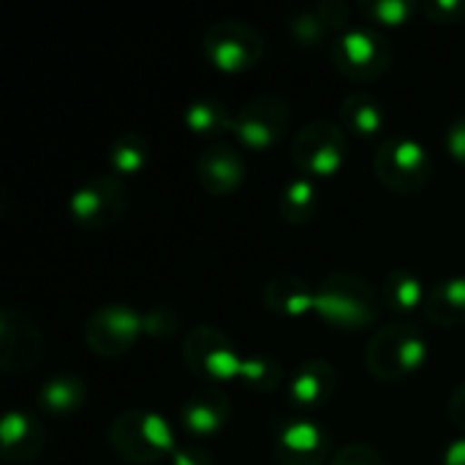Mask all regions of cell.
Masks as SVG:
<instances>
[{"label":"cell","mask_w":465,"mask_h":465,"mask_svg":"<svg viewBox=\"0 0 465 465\" xmlns=\"http://www.w3.org/2000/svg\"><path fill=\"white\" fill-rule=\"evenodd\" d=\"M384 297L354 272H332L316 286V316L338 332H362L381 319Z\"/></svg>","instance_id":"6da1fadb"},{"label":"cell","mask_w":465,"mask_h":465,"mask_svg":"<svg viewBox=\"0 0 465 465\" xmlns=\"http://www.w3.org/2000/svg\"><path fill=\"white\" fill-rule=\"evenodd\" d=\"M109 447L128 463L153 465L172 458L180 444L163 414L131 409L109 422Z\"/></svg>","instance_id":"7a4b0ae2"},{"label":"cell","mask_w":465,"mask_h":465,"mask_svg":"<svg viewBox=\"0 0 465 465\" xmlns=\"http://www.w3.org/2000/svg\"><path fill=\"white\" fill-rule=\"evenodd\" d=\"M428 362V338L411 322H392L379 327L365 349V368L381 381L406 379Z\"/></svg>","instance_id":"3957f363"},{"label":"cell","mask_w":465,"mask_h":465,"mask_svg":"<svg viewBox=\"0 0 465 465\" xmlns=\"http://www.w3.org/2000/svg\"><path fill=\"white\" fill-rule=\"evenodd\" d=\"M373 172L379 183L395 193H420L433 177V158L428 147L406 134L384 139L373 153Z\"/></svg>","instance_id":"277c9868"},{"label":"cell","mask_w":465,"mask_h":465,"mask_svg":"<svg viewBox=\"0 0 465 465\" xmlns=\"http://www.w3.org/2000/svg\"><path fill=\"white\" fill-rule=\"evenodd\" d=\"M292 161L311 180H330L341 174L349 163V136L346 128L332 120H311L302 125L292 142Z\"/></svg>","instance_id":"5b68a950"},{"label":"cell","mask_w":465,"mask_h":465,"mask_svg":"<svg viewBox=\"0 0 465 465\" xmlns=\"http://www.w3.org/2000/svg\"><path fill=\"white\" fill-rule=\"evenodd\" d=\"M395 52L384 33L371 25H351L332 41V65L351 82H373L392 68Z\"/></svg>","instance_id":"8992f818"},{"label":"cell","mask_w":465,"mask_h":465,"mask_svg":"<svg viewBox=\"0 0 465 465\" xmlns=\"http://www.w3.org/2000/svg\"><path fill=\"white\" fill-rule=\"evenodd\" d=\"M292 123V106L281 95L264 93L251 101H245L232 114V134L240 142V147L251 153H267L272 150Z\"/></svg>","instance_id":"52a82bcc"},{"label":"cell","mask_w":465,"mask_h":465,"mask_svg":"<svg viewBox=\"0 0 465 465\" xmlns=\"http://www.w3.org/2000/svg\"><path fill=\"white\" fill-rule=\"evenodd\" d=\"M202 49L218 71L242 74L264 57V38L242 19H221L207 27Z\"/></svg>","instance_id":"ba28073f"},{"label":"cell","mask_w":465,"mask_h":465,"mask_svg":"<svg viewBox=\"0 0 465 465\" xmlns=\"http://www.w3.org/2000/svg\"><path fill=\"white\" fill-rule=\"evenodd\" d=\"M128 210V188L114 174H95L68 199V215L79 229L101 232L123 221Z\"/></svg>","instance_id":"9c48e42d"},{"label":"cell","mask_w":465,"mask_h":465,"mask_svg":"<svg viewBox=\"0 0 465 465\" xmlns=\"http://www.w3.org/2000/svg\"><path fill=\"white\" fill-rule=\"evenodd\" d=\"M242 357L234 343L218 330V327H210V324H202V327H193L185 341H183V360L185 365L213 381V384H226V381H237L240 379V365H242Z\"/></svg>","instance_id":"30bf717a"},{"label":"cell","mask_w":465,"mask_h":465,"mask_svg":"<svg viewBox=\"0 0 465 465\" xmlns=\"http://www.w3.org/2000/svg\"><path fill=\"white\" fill-rule=\"evenodd\" d=\"M139 335H144L142 313L123 302H109L95 308L84 324V343L90 346L93 354L106 360H117L128 354L136 346Z\"/></svg>","instance_id":"8fae6325"},{"label":"cell","mask_w":465,"mask_h":465,"mask_svg":"<svg viewBox=\"0 0 465 465\" xmlns=\"http://www.w3.org/2000/svg\"><path fill=\"white\" fill-rule=\"evenodd\" d=\"M44 360V335L19 308L0 311V368L5 376H25Z\"/></svg>","instance_id":"7c38bea8"},{"label":"cell","mask_w":465,"mask_h":465,"mask_svg":"<svg viewBox=\"0 0 465 465\" xmlns=\"http://www.w3.org/2000/svg\"><path fill=\"white\" fill-rule=\"evenodd\" d=\"M330 458V430L319 417L292 414L275 430L278 465H324Z\"/></svg>","instance_id":"4fadbf2b"},{"label":"cell","mask_w":465,"mask_h":465,"mask_svg":"<svg viewBox=\"0 0 465 465\" xmlns=\"http://www.w3.org/2000/svg\"><path fill=\"white\" fill-rule=\"evenodd\" d=\"M338 392V371L327 360H305L286 384V398L294 414L316 417Z\"/></svg>","instance_id":"5bb4252c"},{"label":"cell","mask_w":465,"mask_h":465,"mask_svg":"<svg viewBox=\"0 0 465 465\" xmlns=\"http://www.w3.org/2000/svg\"><path fill=\"white\" fill-rule=\"evenodd\" d=\"M0 447L5 463L22 465L35 460L46 447L44 420L25 409H8L0 422Z\"/></svg>","instance_id":"9a60e30c"},{"label":"cell","mask_w":465,"mask_h":465,"mask_svg":"<svg viewBox=\"0 0 465 465\" xmlns=\"http://www.w3.org/2000/svg\"><path fill=\"white\" fill-rule=\"evenodd\" d=\"M196 180L213 196H232L245 183V158L237 147L215 142L196 158Z\"/></svg>","instance_id":"2e32d148"},{"label":"cell","mask_w":465,"mask_h":465,"mask_svg":"<svg viewBox=\"0 0 465 465\" xmlns=\"http://www.w3.org/2000/svg\"><path fill=\"white\" fill-rule=\"evenodd\" d=\"M232 417V403L218 390H199L193 392L180 409V425L193 439H213L218 436Z\"/></svg>","instance_id":"e0dca14e"},{"label":"cell","mask_w":465,"mask_h":465,"mask_svg":"<svg viewBox=\"0 0 465 465\" xmlns=\"http://www.w3.org/2000/svg\"><path fill=\"white\" fill-rule=\"evenodd\" d=\"M262 300L267 311L283 316V319H302L308 313H316V286H311L300 275H275L264 283Z\"/></svg>","instance_id":"ac0fdd59"},{"label":"cell","mask_w":465,"mask_h":465,"mask_svg":"<svg viewBox=\"0 0 465 465\" xmlns=\"http://www.w3.org/2000/svg\"><path fill=\"white\" fill-rule=\"evenodd\" d=\"M87 381L79 373L60 371L38 387L35 406L46 417H74L87 406Z\"/></svg>","instance_id":"d6986e66"},{"label":"cell","mask_w":465,"mask_h":465,"mask_svg":"<svg viewBox=\"0 0 465 465\" xmlns=\"http://www.w3.org/2000/svg\"><path fill=\"white\" fill-rule=\"evenodd\" d=\"M425 319L436 327L465 324V275H452L439 281L425 297Z\"/></svg>","instance_id":"ffe728a7"},{"label":"cell","mask_w":465,"mask_h":465,"mask_svg":"<svg viewBox=\"0 0 465 465\" xmlns=\"http://www.w3.org/2000/svg\"><path fill=\"white\" fill-rule=\"evenodd\" d=\"M341 117H343V128L362 139L379 136L387 128V112L381 101L368 90L349 93L341 104Z\"/></svg>","instance_id":"44dd1931"},{"label":"cell","mask_w":465,"mask_h":465,"mask_svg":"<svg viewBox=\"0 0 465 465\" xmlns=\"http://www.w3.org/2000/svg\"><path fill=\"white\" fill-rule=\"evenodd\" d=\"M106 163H109V172L117 180L142 174L150 166V144H147V139L142 134H136V131H123L109 144Z\"/></svg>","instance_id":"7402d4cb"},{"label":"cell","mask_w":465,"mask_h":465,"mask_svg":"<svg viewBox=\"0 0 465 465\" xmlns=\"http://www.w3.org/2000/svg\"><path fill=\"white\" fill-rule=\"evenodd\" d=\"M381 297H384V305H390L395 313H414L417 308L425 305L428 292L417 272H411L406 267H395L384 278Z\"/></svg>","instance_id":"603a6c76"},{"label":"cell","mask_w":465,"mask_h":465,"mask_svg":"<svg viewBox=\"0 0 465 465\" xmlns=\"http://www.w3.org/2000/svg\"><path fill=\"white\" fill-rule=\"evenodd\" d=\"M316 207H319V188L311 177L289 180L278 196V213L292 226L308 223L316 215Z\"/></svg>","instance_id":"cb8c5ba5"},{"label":"cell","mask_w":465,"mask_h":465,"mask_svg":"<svg viewBox=\"0 0 465 465\" xmlns=\"http://www.w3.org/2000/svg\"><path fill=\"white\" fill-rule=\"evenodd\" d=\"M183 123L193 136H215L232 128V114L218 98H196L185 106Z\"/></svg>","instance_id":"d4e9b609"},{"label":"cell","mask_w":465,"mask_h":465,"mask_svg":"<svg viewBox=\"0 0 465 465\" xmlns=\"http://www.w3.org/2000/svg\"><path fill=\"white\" fill-rule=\"evenodd\" d=\"M240 384L256 392H275L283 384V371L272 357L264 354H245L240 365Z\"/></svg>","instance_id":"484cf974"},{"label":"cell","mask_w":465,"mask_h":465,"mask_svg":"<svg viewBox=\"0 0 465 465\" xmlns=\"http://www.w3.org/2000/svg\"><path fill=\"white\" fill-rule=\"evenodd\" d=\"M420 11V3L414 0H362L360 14L381 27H403L411 22V16Z\"/></svg>","instance_id":"4316f807"},{"label":"cell","mask_w":465,"mask_h":465,"mask_svg":"<svg viewBox=\"0 0 465 465\" xmlns=\"http://www.w3.org/2000/svg\"><path fill=\"white\" fill-rule=\"evenodd\" d=\"M286 30L292 35V41L302 49H319L327 35L332 33L322 16L316 14V8H297L289 19H286Z\"/></svg>","instance_id":"83f0119b"},{"label":"cell","mask_w":465,"mask_h":465,"mask_svg":"<svg viewBox=\"0 0 465 465\" xmlns=\"http://www.w3.org/2000/svg\"><path fill=\"white\" fill-rule=\"evenodd\" d=\"M180 330V313L172 305H155L142 313V332L155 341H166Z\"/></svg>","instance_id":"f1b7e54d"},{"label":"cell","mask_w":465,"mask_h":465,"mask_svg":"<svg viewBox=\"0 0 465 465\" xmlns=\"http://www.w3.org/2000/svg\"><path fill=\"white\" fill-rule=\"evenodd\" d=\"M313 8H316V14L322 16V22H324L330 30H338V35L354 25V22H351V8H349V3H343V0H322V3L313 5Z\"/></svg>","instance_id":"f546056e"},{"label":"cell","mask_w":465,"mask_h":465,"mask_svg":"<svg viewBox=\"0 0 465 465\" xmlns=\"http://www.w3.org/2000/svg\"><path fill=\"white\" fill-rule=\"evenodd\" d=\"M420 11L430 19V22H458L465 16V0H425L420 5Z\"/></svg>","instance_id":"4dcf8cb0"},{"label":"cell","mask_w":465,"mask_h":465,"mask_svg":"<svg viewBox=\"0 0 465 465\" xmlns=\"http://www.w3.org/2000/svg\"><path fill=\"white\" fill-rule=\"evenodd\" d=\"M330 465H387V460L368 444H351V447H343Z\"/></svg>","instance_id":"1f68e13d"},{"label":"cell","mask_w":465,"mask_h":465,"mask_svg":"<svg viewBox=\"0 0 465 465\" xmlns=\"http://www.w3.org/2000/svg\"><path fill=\"white\" fill-rule=\"evenodd\" d=\"M444 147H447L452 161H458V163L465 166V112H460L458 117H452V123L447 125Z\"/></svg>","instance_id":"d6a6232c"},{"label":"cell","mask_w":465,"mask_h":465,"mask_svg":"<svg viewBox=\"0 0 465 465\" xmlns=\"http://www.w3.org/2000/svg\"><path fill=\"white\" fill-rule=\"evenodd\" d=\"M169 463L172 465H215V460H213V455H210L207 450H202V447H196V444H180V447H177V452L169 458Z\"/></svg>","instance_id":"836d02e7"},{"label":"cell","mask_w":465,"mask_h":465,"mask_svg":"<svg viewBox=\"0 0 465 465\" xmlns=\"http://www.w3.org/2000/svg\"><path fill=\"white\" fill-rule=\"evenodd\" d=\"M447 411H450L452 425H458L465 433V381L452 392V398H450V403H447Z\"/></svg>","instance_id":"e575fe53"},{"label":"cell","mask_w":465,"mask_h":465,"mask_svg":"<svg viewBox=\"0 0 465 465\" xmlns=\"http://www.w3.org/2000/svg\"><path fill=\"white\" fill-rule=\"evenodd\" d=\"M441 465H465V436L450 441V447L441 455Z\"/></svg>","instance_id":"d590c367"}]
</instances>
